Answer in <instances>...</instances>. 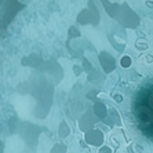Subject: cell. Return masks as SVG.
I'll list each match as a JSON object with an SVG mask.
<instances>
[{"mask_svg": "<svg viewBox=\"0 0 153 153\" xmlns=\"http://www.w3.org/2000/svg\"><path fill=\"white\" fill-rule=\"evenodd\" d=\"M131 113L137 131L153 143V76L146 79L134 94Z\"/></svg>", "mask_w": 153, "mask_h": 153, "instance_id": "obj_1", "label": "cell"}, {"mask_svg": "<svg viewBox=\"0 0 153 153\" xmlns=\"http://www.w3.org/2000/svg\"><path fill=\"white\" fill-rule=\"evenodd\" d=\"M121 65H123L124 68L130 66V65H131V58H130V57H124L123 59H121Z\"/></svg>", "mask_w": 153, "mask_h": 153, "instance_id": "obj_2", "label": "cell"}]
</instances>
